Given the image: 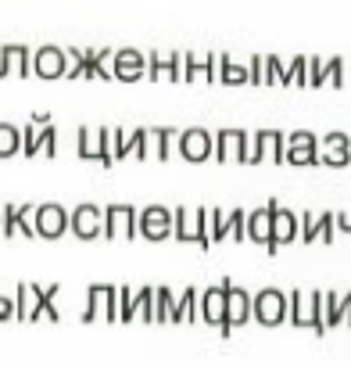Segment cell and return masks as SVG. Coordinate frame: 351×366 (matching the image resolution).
Here are the masks:
<instances>
[{
  "label": "cell",
  "instance_id": "21",
  "mask_svg": "<svg viewBox=\"0 0 351 366\" xmlns=\"http://www.w3.org/2000/svg\"><path fill=\"white\" fill-rule=\"evenodd\" d=\"M33 76H40V79H58V76H65V51L54 47V44L36 47V54H33Z\"/></svg>",
  "mask_w": 351,
  "mask_h": 366
},
{
  "label": "cell",
  "instance_id": "14",
  "mask_svg": "<svg viewBox=\"0 0 351 366\" xmlns=\"http://www.w3.org/2000/svg\"><path fill=\"white\" fill-rule=\"evenodd\" d=\"M248 154H251V137H248L244 129H219V133H215V151H212V158H219V162L237 158V162L248 165Z\"/></svg>",
  "mask_w": 351,
  "mask_h": 366
},
{
  "label": "cell",
  "instance_id": "45",
  "mask_svg": "<svg viewBox=\"0 0 351 366\" xmlns=\"http://www.w3.org/2000/svg\"><path fill=\"white\" fill-rule=\"evenodd\" d=\"M333 227H340V230H347V234H351V216H344V212H333Z\"/></svg>",
  "mask_w": 351,
  "mask_h": 366
},
{
  "label": "cell",
  "instance_id": "41",
  "mask_svg": "<svg viewBox=\"0 0 351 366\" xmlns=\"http://www.w3.org/2000/svg\"><path fill=\"white\" fill-rule=\"evenodd\" d=\"M40 154H58V129L54 126L40 129Z\"/></svg>",
  "mask_w": 351,
  "mask_h": 366
},
{
  "label": "cell",
  "instance_id": "18",
  "mask_svg": "<svg viewBox=\"0 0 351 366\" xmlns=\"http://www.w3.org/2000/svg\"><path fill=\"white\" fill-rule=\"evenodd\" d=\"M147 72V54L136 51V47H122L111 54V79H122V83H133Z\"/></svg>",
  "mask_w": 351,
  "mask_h": 366
},
{
  "label": "cell",
  "instance_id": "26",
  "mask_svg": "<svg viewBox=\"0 0 351 366\" xmlns=\"http://www.w3.org/2000/svg\"><path fill=\"white\" fill-rule=\"evenodd\" d=\"M147 72H151V79H172V83H180V76H183V54L176 51V54H154L151 51V58H147Z\"/></svg>",
  "mask_w": 351,
  "mask_h": 366
},
{
  "label": "cell",
  "instance_id": "39",
  "mask_svg": "<svg viewBox=\"0 0 351 366\" xmlns=\"http://www.w3.org/2000/svg\"><path fill=\"white\" fill-rule=\"evenodd\" d=\"M248 83H251V86H265V58H262V54H255V58L248 61Z\"/></svg>",
  "mask_w": 351,
  "mask_h": 366
},
{
  "label": "cell",
  "instance_id": "43",
  "mask_svg": "<svg viewBox=\"0 0 351 366\" xmlns=\"http://www.w3.org/2000/svg\"><path fill=\"white\" fill-rule=\"evenodd\" d=\"M333 237H337V227H333V212H322V216H319V241H322V244H330Z\"/></svg>",
  "mask_w": 351,
  "mask_h": 366
},
{
  "label": "cell",
  "instance_id": "29",
  "mask_svg": "<svg viewBox=\"0 0 351 366\" xmlns=\"http://www.w3.org/2000/svg\"><path fill=\"white\" fill-rule=\"evenodd\" d=\"M198 298H201V291H198V287H183V291H180V298H176L172 323H194V320H198Z\"/></svg>",
  "mask_w": 351,
  "mask_h": 366
},
{
  "label": "cell",
  "instance_id": "19",
  "mask_svg": "<svg viewBox=\"0 0 351 366\" xmlns=\"http://www.w3.org/2000/svg\"><path fill=\"white\" fill-rule=\"evenodd\" d=\"M319 162H322V165H333V169L351 165V137L340 133V129L326 133V137L319 140Z\"/></svg>",
  "mask_w": 351,
  "mask_h": 366
},
{
  "label": "cell",
  "instance_id": "1",
  "mask_svg": "<svg viewBox=\"0 0 351 366\" xmlns=\"http://www.w3.org/2000/svg\"><path fill=\"white\" fill-rule=\"evenodd\" d=\"M58 284H44V287H36V284H19V298H15V320H36V316H44V320H58L61 312L54 309V298H58Z\"/></svg>",
  "mask_w": 351,
  "mask_h": 366
},
{
  "label": "cell",
  "instance_id": "36",
  "mask_svg": "<svg viewBox=\"0 0 351 366\" xmlns=\"http://www.w3.org/2000/svg\"><path fill=\"white\" fill-rule=\"evenodd\" d=\"M269 83L290 86V65H283L276 54H265V86H269Z\"/></svg>",
  "mask_w": 351,
  "mask_h": 366
},
{
  "label": "cell",
  "instance_id": "20",
  "mask_svg": "<svg viewBox=\"0 0 351 366\" xmlns=\"http://www.w3.org/2000/svg\"><path fill=\"white\" fill-rule=\"evenodd\" d=\"M11 72L33 76V51L26 44H4L0 47V79H8Z\"/></svg>",
  "mask_w": 351,
  "mask_h": 366
},
{
  "label": "cell",
  "instance_id": "34",
  "mask_svg": "<svg viewBox=\"0 0 351 366\" xmlns=\"http://www.w3.org/2000/svg\"><path fill=\"white\" fill-rule=\"evenodd\" d=\"M19 151H22V129L11 122H0V158L19 154Z\"/></svg>",
  "mask_w": 351,
  "mask_h": 366
},
{
  "label": "cell",
  "instance_id": "5",
  "mask_svg": "<svg viewBox=\"0 0 351 366\" xmlns=\"http://www.w3.org/2000/svg\"><path fill=\"white\" fill-rule=\"evenodd\" d=\"M79 316H83V323H93V316H104L108 323H115L118 320V287L115 284H90L86 309Z\"/></svg>",
  "mask_w": 351,
  "mask_h": 366
},
{
  "label": "cell",
  "instance_id": "12",
  "mask_svg": "<svg viewBox=\"0 0 351 366\" xmlns=\"http://www.w3.org/2000/svg\"><path fill=\"white\" fill-rule=\"evenodd\" d=\"M33 230H36L44 241H58V237L68 230V212H65V205H58V202H44V205H36Z\"/></svg>",
  "mask_w": 351,
  "mask_h": 366
},
{
  "label": "cell",
  "instance_id": "22",
  "mask_svg": "<svg viewBox=\"0 0 351 366\" xmlns=\"http://www.w3.org/2000/svg\"><path fill=\"white\" fill-rule=\"evenodd\" d=\"M344 86V58H308V86Z\"/></svg>",
  "mask_w": 351,
  "mask_h": 366
},
{
  "label": "cell",
  "instance_id": "9",
  "mask_svg": "<svg viewBox=\"0 0 351 366\" xmlns=\"http://www.w3.org/2000/svg\"><path fill=\"white\" fill-rule=\"evenodd\" d=\"M230 284H233V280H223L219 287H208V291H201V298H198V320L219 327L223 337H230V330H226V287H230Z\"/></svg>",
  "mask_w": 351,
  "mask_h": 366
},
{
  "label": "cell",
  "instance_id": "40",
  "mask_svg": "<svg viewBox=\"0 0 351 366\" xmlns=\"http://www.w3.org/2000/svg\"><path fill=\"white\" fill-rule=\"evenodd\" d=\"M290 86H308V58L290 61Z\"/></svg>",
  "mask_w": 351,
  "mask_h": 366
},
{
  "label": "cell",
  "instance_id": "17",
  "mask_svg": "<svg viewBox=\"0 0 351 366\" xmlns=\"http://www.w3.org/2000/svg\"><path fill=\"white\" fill-rule=\"evenodd\" d=\"M283 151H287V133L280 129H258L251 137V154H248V165H258L265 154L273 162H283Z\"/></svg>",
  "mask_w": 351,
  "mask_h": 366
},
{
  "label": "cell",
  "instance_id": "31",
  "mask_svg": "<svg viewBox=\"0 0 351 366\" xmlns=\"http://www.w3.org/2000/svg\"><path fill=\"white\" fill-rule=\"evenodd\" d=\"M219 79H223L226 86H244V83H248V65L233 61L230 54H219Z\"/></svg>",
  "mask_w": 351,
  "mask_h": 366
},
{
  "label": "cell",
  "instance_id": "33",
  "mask_svg": "<svg viewBox=\"0 0 351 366\" xmlns=\"http://www.w3.org/2000/svg\"><path fill=\"white\" fill-rule=\"evenodd\" d=\"M176 312V295L172 287H154V323H168Z\"/></svg>",
  "mask_w": 351,
  "mask_h": 366
},
{
  "label": "cell",
  "instance_id": "11",
  "mask_svg": "<svg viewBox=\"0 0 351 366\" xmlns=\"http://www.w3.org/2000/svg\"><path fill=\"white\" fill-rule=\"evenodd\" d=\"M136 234L147 241H165L172 237V209L165 205H147L136 212Z\"/></svg>",
  "mask_w": 351,
  "mask_h": 366
},
{
  "label": "cell",
  "instance_id": "3",
  "mask_svg": "<svg viewBox=\"0 0 351 366\" xmlns=\"http://www.w3.org/2000/svg\"><path fill=\"white\" fill-rule=\"evenodd\" d=\"M172 237L183 241V244H201L208 248L212 237H208V209L198 205V209H176L172 212Z\"/></svg>",
  "mask_w": 351,
  "mask_h": 366
},
{
  "label": "cell",
  "instance_id": "4",
  "mask_svg": "<svg viewBox=\"0 0 351 366\" xmlns=\"http://www.w3.org/2000/svg\"><path fill=\"white\" fill-rule=\"evenodd\" d=\"M111 54H115V51H83V47H68V58H72V65L65 69V76H68V79H79V76L111 79V69H108Z\"/></svg>",
  "mask_w": 351,
  "mask_h": 366
},
{
  "label": "cell",
  "instance_id": "16",
  "mask_svg": "<svg viewBox=\"0 0 351 366\" xmlns=\"http://www.w3.org/2000/svg\"><path fill=\"white\" fill-rule=\"evenodd\" d=\"M215 151V133H208L205 126H190L180 133V154L187 162H205Z\"/></svg>",
  "mask_w": 351,
  "mask_h": 366
},
{
  "label": "cell",
  "instance_id": "37",
  "mask_svg": "<svg viewBox=\"0 0 351 366\" xmlns=\"http://www.w3.org/2000/svg\"><path fill=\"white\" fill-rule=\"evenodd\" d=\"M297 227H301V241L305 244H312V241H319V216H312V212H301L297 216Z\"/></svg>",
  "mask_w": 351,
  "mask_h": 366
},
{
  "label": "cell",
  "instance_id": "15",
  "mask_svg": "<svg viewBox=\"0 0 351 366\" xmlns=\"http://www.w3.org/2000/svg\"><path fill=\"white\" fill-rule=\"evenodd\" d=\"M136 212L129 202H111L104 209V237H136Z\"/></svg>",
  "mask_w": 351,
  "mask_h": 366
},
{
  "label": "cell",
  "instance_id": "13",
  "mask_svg": "<svg viewBox=\"0 0 351 366\" xmlns=\"http://www.w3.org/2000/svg\"><path fill=\"white\" fill-rule=\"evenodd\" d=\"M283 162H290V165H319V137L312 129H294L287 137Z\"/></svg>",
  "mask_w": 351,
  "mask_h": 366
},
{
  "label": "cell",
  "instance_id": "38",
  "mask_svg": "<svg viewBox=\"0 0 351 366\" xmlns=\"http://www.w3.org/2000/svg\"><path fill=\"white\" fill-rule=\"evenodd\" d=\"M79 154L83 158H97V133H90V126H79Z\"/></svg>",
  "mask_w": 351,
  "mask_h": 366
},
{
  "label": "cell",
  "instance_id": "35",
  "mask_svg": "<svg viewBox=\"0 0 351 366\" xmlns=\"http://www.w3.org/2000/svg\"><path fill=\"white\" fill-rule=\"evenodd\" d=\"M147 140H154V158H168V154H172V140H180V133L168 129V126H161V129H151Z\"/></svg>",
  "mask_w": 351,
  "mask_h": 366
},
{
  "label": "cell",
  "instance_id": "24",
  "mask_svg": "<svg viewBox=\"0 0 351 366\" xmlns=\"http://www.w3.org/2000/svg\"><path fill=\"white\" fill-rule=\"evenodd\" d=\"M147 305H154V287H140V291L118 287V320H122V323L136 320Z\"/></svg>",
  "mask_w": 351,
  "mask_h": 366
},
{
  "label": "cell",
  "instance_id": "10",
  "mask_svg": "<svg viewBox=\"0 0 351 366\" xmlns=\"http://www.w3.org/2000/svg\"><path fill=\"white\" fill-rule=\"evenodd\" d=\"M68 230L83 241H93V237H104V209L93 205V202H83L68 212Z\"/></svg>",
  "mask_w": 351,
  "mask_h": 366
},
{
  "label": "cell",
  "instance_id": "23",
  "mask_svg": "<svg viewBox=\"0 0 351 366\" xmlns=\"http://www.w3.org/2000/svg\"><path fill=\"white\" fill-rule=\"evenodd\" d=\"M129 154H136V158H147V129H133L129 137L122 133V129H111V158H129Z\"/></svg>",
  "mask_w": 351,
  "mask_h": 366
},
{
  "label": "cell",
  "instance_id": "7",
  "mask_svg": "<svg viewBox=\"0 0 351 366\" xmlns=\"http://www.w3.org/2000/svg\"><path fill=\"white\" fill-rule=\"evenodd\" d=\"M269 212H273V230H269V255H276L283 244H290L297 234H301V227H297V212H290V209H283L276 198H269Z\"/></svg>",
  "mask_w": 351,
  "mask_h": 366
},
{
  "label": "cell",
  "instance_id": "42",
  "mask_svg": "<svg viewBox=\"0 0 351 366\" xmlns=\"http://www.w3.org/2000/svg\"><path fill=\"white\" fill-rule=\"evenodd\" d=\"M22 151H26V154H40V133H36L33 122L22 129Z\"/></svg>",
  "mask_w": 351,
  "mask_h": 366
},
{
  "label": "cell",
  "instance_id": "44",
  "mask_svg": "<svg viewBox=\"0 0 351 366\" xmlns=\"http://www.w3.org/2000/svg\"><path fill=\"white\" fill-rule=\"evenodd\" d=\"M0 320H15V298L0 291Z\"/></svg>",
  "mask_w": 351,
  "mask_h": 366
},
{
  "label": "cell",
  "instance_id": "27",
  "mask_svg": "<svg viewBox=\"0 0 351 366\" xmlns=\"http://www.w3.org/2000/svg\"><path fill=\"white\" fill-rule=\"evenodd\" d=\"M215 65H219V54H183V79L194 83L198 76H205L208 83L215 79Z\"/></svg>",
  "mask_w": 351,
  "mask_h": 366
},
{
  "label": "cell",
  "instance_id": "30",
  "mask_svg": "<svg viewBox=\"0 0 351 366\" xmlns=\"http://www.w3.org/2000/svg\"><path fill=\"white\" fill-rule=\"evenodd\" d=\"M208 237L212 244L233 237V212H223V209H208Z\"/></svg>",
  "mask_w": 351,
  "mask_h": 366
},
{
  "label": "cell",
  "instance_id": "8",
  "mask_svg": "<svg viewBox=\"0 0 351 366\" xmlns=\"http://www.w3.org/2000/svg\"><path fill=\"white\" fill-rule=\"evenodd\" d=\"M33 216H36V205L33 202H8L4 209H0V234L4 237H36L33 230Z\"/></svg>",
  "mask_w": 351,
  "mask_h": 366
},
{
  "label": "cell",
  "instance_id": "28",
  "mask_svg": "<svg viewBox=\"0 0 351 366\" xmlns=\"http://www.w3.org/2000/svg\"><path fill=\"white\" fill-rule=\"evenodd\" d=\"M269 230H273V212H269V202H265L262 209L248 212L244 234H248V241H258V244H265V248H269Z\"/></svg>",
  "mask_w": 351,
  "mask_h": 366
},
{
  "label": "cell",
  "instance_id": "25",
  "mask_svg": "<svg viewBox=\"0 0 351 366\" xmlns=\"http://www.w3.org/2000/svg\"><path fill=\"white\" fill-rule=\"evenodd\" d=\"M251 320V295L244 291V287H226V330H233V327H240V323H248Z\"/></svg>",
  "mask_w": 351,
  "mask_h": 366
},
{
  "label": "cell",
  "instance_id": "6",
  "mask_svg": "<svg viewBox=\"0 0 351 366\" xmlns=\"http://www.w3.org/2000/svg\"><path fill=\"white\" fill-rule=\"evenodd\" d=\"M251 320H258L262 327H276L287 320V295L280 287H262L258 295H251Z\"/></svg>",
  "mask_w": 351,
  "mask_h": 366
},
{
  "label": "cell",
  "instance_id": "2",
  "mask_svg": "<svg viewBox=\"0 0 351 366\" xmlns=\"http://www.w3.org/2000/svg\"><path fill=\"white\" fill-rule=\"evenodd\" d=\"M287 320L294 327H312L315 334H326V323H322V291L294 287L287 295Z\"/></svg>",
  "mask_w": 351,
  "mask_h": 366
},
{
  "label": "cell",
  "instance_id": "32",
  "mask_svg": "<svg viewBox=\"0 0 351 366\" xmlns=\"http://www.w3.org/2000/svg\"><path fill=\"white\" fill-rule=\"evenodd\" d=\"M322 323H326V330L344 323V295H337V291H322Z\"/></svg>",
  "mask_w": 351,
  "mask_h": 366
}]
</instances>
